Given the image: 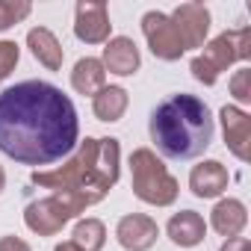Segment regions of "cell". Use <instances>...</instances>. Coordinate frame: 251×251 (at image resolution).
<instances>
[{
    "mask_svg": "<svg viewBox=\"0 0 251 251\" xmlns=\"http://www.w3.org/2000/svg\"><path fill=\"white\" fill-rule=\"evenodd\" d=\"M80 139L71 98L45 80H24L0 92V151L21 166L65 160Z\"/></svg>",
    "mask_w": 251,
    "mask_h": 251,
    "instance_id": "cell-1",
    "label": "cell"
},
{
    "mask_svg": "<svg viewBox=\"0 0 251 251\" xmlns=\"http://www.w3.org/2000/svg\"><path fill=\"white\" fill-rule=\"evenodd\" d=\"M118 163H121V145L112 136L92 139L86 136L77 142V151L50 172H33V183L53 192H71L86 198L89 204H98L106 198V192L118 183Z\"/></svg>",
    "mask_w": 251,
    "mask_h": 251,
    "instance_id": "cell-2",
    "label": "cell"
},
{
    "mask_svg": "<svg viewBox=\"0 0 251 251\" xmlns=\"http://www.w3.org/2000/svg\"><path fill=\"white\" fill-rule=\"evenodd\" d=\"M148 133L157 151L169 160H195L213 145V115L210 106L195 95L166 98L148 121Z\"/></svg>",
    "mask_w": 251,
    "mask_h": 251,
    "instance_id": "cell-3",
    "label": "cell"
},
{
    "mask_svg": "<svg viewBox=\"0 0 251 251\" xmlns=\"http://www.w3.org/2000/svg\"><path fill=\"white\" fill-rule=\"evenodd\" d=\"M251 56V27L225 30L216 36L195 59H192V77L204 86H213L222 71H227L233 62H245Z\"/></svg>",
    "mask_w": 251,
    "mask_h": 251,
    "instance_id": "cell-4",
    "label": "cell"
},
{
    "mask_svg": "<svg viewBox=\"0 0 251 251\" xmlns=\"http://www.w3.org/2000/svg\"><path fill=\"white\" fill-rule=\"evenodd\" d=\"M130 177H133V195L139 201L154 207H169L177 201L180 186L151 148H136L130 154Z\"/></svg>",
    "mask_w": 251,
    "mask_h": 251,
    "instance_id": "cell-5",
    "label": "cell"
},
{
    "mask_svg": "<svg viewBox=\"0 0 251 251\" xmlns=\"http://www.w3.org/2000/svg\"><path fill=\"white\" fill-rule=\"evenodd\" d=\"M86 207H92L86 198L80 195H71V192H53L50 198H42V201H33L27 204L24 210V225L39 233V236H53L59 233L74 216H80Z\"/></svg>",
    "mask_w": 251,
    "mask_h": 251,
    "instance_id": "cell-6",
    "label": "cell"
},
{
    "mask_svg": "<svg viewBox=\"0 0 251 251\" xmlns=\"http://www.w3.org/2000/svg\"><path fill=\"white\" fill-rule=\"evenodd\" d=\"M142 33L148 39V48L157 59H166V62H175L180 59L186 50H183V42L175 30V24L169 21V15L163 12H145L142 18Z\"/></svg>",
    "mask_w": 251,
    "mask_h": 251,
    "instance_id": "cell-7",
    "label": "cell"
},
{
    "mask_svg": "<svg viewBox=\"0 0 251 251\" xmlns=\"http://www.w3.org/2000/svg\"><path fill=\"white\" fill-rule=\"evenodd\" d=\"M109 12L100 0H80L74 9V36L86 45H103L109 42Z\"/></svg>",
    "mask_w": 251,
    "mask_h": 251,
    "instance_id": "cell-8",
    "label": "cell"
},
{
    "mask_svg": "<svg viewBox=\"0 0 251 251\" xmlns=\"http://www.w3.org/2000/svg\"><path fill=\"white\" fill-rule=\"evenodd\" d=\"M219 118H222V133H225L227 151L236 160L248 163V157H251V115L239 106L225 103L219 109Z\"/></svg>",
    "mask_w": 251,
    "mask_h": 251,
    "instance_id": "cell-9",
    "label": "cell"
},
{
    "mask_svg": "<svg viewBox=\"0 0 251 251\" xmlns=\"http://www.w3.org/2000/svg\"><path fill=\"white\" fill-rule=\"evenodd\" d=\"M169 21L175 24L180 42H183V50H192V48H201L207 33H210V12L201 6V3H180Z\"/></svg>",
    "mask_w": 251,
    "mask_h": 251,
    "instance_id": "cell-10",
    "label": "cell"
},
{
    "mask_svg": "<svg viewBox=\"0 0 251 251\" xmlns=\"http://www.w3.org/2000/svg\"><path fill=\"white\" fill-rule=\"evenodd\" d=\"M157 236H160V227L145 213H130V216L118 219L115 225V239L124 251H148L157 242Z\"/></svg>",
    "mask_w": 251,
    "mask_h": 251,
    "instance_id": "cell-11",
    "label": "cell"
},
{
    "mask_svg": "<svg viewBox=\"0 0 251 251\" xmlns=\"http://www.w3.org/2000/svg\"><path fill=\"white\" fill-rule=\"evenodd\" d=\"M100 62H103V71H109V74L130 77V74L139 71L142 56H139V48L133 45V39H127V36H115V39L106 42L103 59H100Z\"/></svg>",
    "mask_w": 251,
    "mask_h": 251,
    "instance_id": "cell-12",
    "label": "cell"
},
{
    "mask_svg": "<svg viewBox=\"0 0 251 251\" xmlns=\"http://www.w3.org/2000/svg\"><path fill=\"white\" fill-rule=\"evenodd\" d=\"M227 169L219 160H204L189 172V189L198 198H219L227 189Z\"/></svg>",
    "mask_w": 251,
    "mask_h": 251,
    "instance_id": "cell-13",
    "label": "cell"
},
{
    "mask_svg": "<svg viewBox=\"0 0 251 251\" xmlns=\"http://www.w3.org/2000/svg\"><path fill=\"white\" fill-rule=\"evenodd\" d=\"M166 233H169V239H172L175 245H180V248H195V245L204 239L207 225H204L201 213H195V210H180V213H175V216L169 219Z\"/></svg>",
    "mask_w": 251,
    "mask_h": 251,
    "instance_id": "cell-14",
    "label": "cell"
},
{
    "mask_svg": "<svg viewBox=\"0 0 251 251\" xmlns=\"http://www.w3.org/2000/svg\"><path fill=\"white\" fill-rule=\"evenodd\" d=\"M210 225H213L216 233L233 239V236H239L242 227L248 225V210H245V204L236 201V198H222V201L213 207V213H210Z\"/></svg>",
    "mask_w": 251,
    "mask_h": 251,
    "instance_id": "cell-15",
    "label": "cell"
},
{
    "mask_svg": "<svg viewBox=\"0 0 251 251\" xmlns=\"http://www.w3.org/2000/svg\"><path fill=\"white\" fill-rule=\"evenodd\" d=\"M27 48L33 50V56H36L48 71H59V68H62L65 50H62L59 39H56L48 27H33V30L27 33Z\"/></svg>",
    "mask_w": 251,
    "mask_h": 251,
    "instance_id": "cell-16",
    "label": "cell"
},
{
    "mask_svg": "<svg viewBox=\"0 0 251 251\" xmlns=\"http://www.w3.org/2000/svg\"><path fill=\"white\" fill-rule=\"evenodd\" d=\"M71 86L74 92L80 95H98L103 86H106V71H103V62L95 59V56H86V59H77L74 71H71Z\"/></svg>",
    "mask_w": 251,
    "mask_h": 251,
    "instance_id": "cell-17",
    "label": "cell"
},
{
    "mask_svg": "<svg viewBox=\"0 0 251 251\" xmlns=\"http://www.w3.org/2000/svg\"><path fill=\"white\" fill-rule=\"evenodd\" d=\"M92 109H95L98 121H118L127 112V92L121 86H103L92 98Z\"/></svg>",
    "mask_w": 251,
    "mask_h": 251,
    "instance_id": "cell-18",
    "label": "cell"
},
{
    "mask_svg": "<svg viewBox=\"0 0 251 251\" xmlns=\"http://www.w3.org/2000/svg\"><path fill=\"white\" fill-rule=\"evenodd\" d=\"M71 242L80 248V251H100L103 242H106V227L100 219H83L77 222L74 233H71Z\"/></svg>",
    "mask_w": 251,
    "mask_h": 251,
    "instance_id": "cell-19",
    "label": "cell"
},
{
    "mask_svg": "<svg viewBox=\"0 0 251 251\" xmlns=\"http://www.w3.org/2000/svg\"><path fill=\"white\" fill-rule=\"evenodd\" d=\"M30 9L33 6L27 3V0H0V33L15 27V24H21L30 15Z\"/></svg>",
    "mask_w": 251,
    "mask_h": 251,
    "instance_id": "cell-20",
    "label": "cell"
},
{
    "mask_svg": "<svg viewBox=\"0 0 251 251\" xmlns=\"http://www.w3.org/2000/svg\"><path fill=\"white\" fill-rule=\"evenodd\" d=\"M18 56H21V50H18V45H15V42H9V39L0 42V80H6V77L15 71Z\"/></svg>",
    "mask_w": 251,
    "mask_h": 251,
    "instance_id": "cell-21",
    "label": "cell"
},
{
    "mask_svg": "<svg viewBox=\"0 0 251 251\" xmlns=\"http://www.w3.org/2000/svg\"><path fill=\"white\" fill-rule=\"evenodd\" d=\"M230 95L239 100V103H248L251 100V68H242L230 77Z\"/></svg>",
    "mask_w": 251,
    "mask_h": 251,
    "instance_id": "cell-22",
    "label": "cell"
},
{
    "mask_svg": "<svg viewBox=\"0 0 251 251\" xmlns=\"http://www.w3.org/2000/svg\"><path fill=\"white\" fill-rule=\"evenodd\" d=\"M0 251H33V248L18 236H3L0 239Z\"/></svg>",
    "mask_w": 251,
    "mask_h": 251,
    "instance_id": "cell-23",
    "label": "cell"
},
{
    "mask_svg": "<svg viewBox=\"0 0 251 251\" xmlns=\"http://www.w3.org/2000/svg\"><path fill=\"white\" fill-rule=\"evenodd\" d=\"M219 251H251V242L245 236H233V239H225V245Z\"/></svg>",
    "mask_w": 251,
    "mask_h": 251,
    "instance_id": "cell-24",
    "label": "cell"
},
{
    "mask_svg": "<svg viewBox=\"0 0 251 251\" xmlns=\"http://www.w3.org/2000/svg\"><path fill=\"white\" fill-rule=\"evenodd\" d=\"M53 251H80V248H77V245H74V242L68 239V242H59V245H56Z\"/></svg>",
    "mask_w": 251,
    "mask_h": 251,
    "instance_id": "cell-25",
    "label": "cell"
},
{
    "mask_svg": "<svg viewBox=\"0 0 251 251\" xmlns=\"http://www.w3.org/2000/svg\"><path fill=\"white\" fill-rule=\"evenodd\" d=\"M3 186H6V172H3V166H0V192H3Z\"/></svg>",
    "mask_w": 251,
    "mask_h": 251,
    "instance_id": "cell-26",
    "label": "cell"
}]
</instances>
